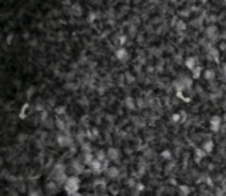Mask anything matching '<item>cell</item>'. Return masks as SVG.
I'll return each instance as SVG.
<instances>
[{
	"mask_svg": "<svg viewBox=\"0 0 226 196\" xmlns=\"http://www.w3.org/2000/svg\"><path fill=\"white\" fill-rule=\"evenodd\" d=\"M202 148H203V151H205L206 153H210L211 151H213V148H214V143L211 140H208V141H205V143L202 144Z\"/></svg>",
	"mask_w": 226,
	"mask_h": 196,
	"instance_id": "9",
	"label": "cell"
},
{
	"mask_svg": "<svg viewBox=\"0 0 226 196\" xmlns=\"http://www.w3.org/2000/svg\"><path fill=\"white\" fill-rule=\"evenodd\" d=\"M116 58L121 61L126 60V59H128V51H126L125 48H118V49L116 51Z\"/></svg>",
	"mask_w": 226,
	"mask_h": 196,
	"instance_id": "5",
	"label": "cell"
},
{
	"mask_svg": "<svg viewBox=\"0 0 226 196\" xmlns=\"http://www.w3.org/2000/svg\"><path fill=\"white\" fill-rule=\"evenodd\" d=\"M201 71H202V67H198V65H197V67L194 68L193 71H191V73H193V78H194V79H198L200 75H201Z\"/></svg>",
	"mask_w": 226,
	"mask_h": 196,
	"instance_id": "15",
	"label": "cell"
},
{
	"mask_svg": "<svg viewBox=\"0 0 226 196\" xmlns=\"http://www.w3.org/2000/svg\"><path fill=\"white\" fill-rule=\"evenodd\" d=\"M57 143L60 147H69L72 144V139L69 136H59L57 137Z\"/></svg>",
	"mask_w": 226,
	"mask_h": 196,
	"instance_id": "3",
	"label": "cell"
},
{
	"mask_svg": "<svg viewBox=\"0 0 226 196\" xmlns=\"http://www.w3.org/2000/svg\"><path fill=\"white\" fill-rule=\"evenodd\" d=\"M224 120H225V121H226V115H225V116H224Z\"/></svg>",
	"mask_w": 226,
	"mask_h": 196,
	"instance_id": "26",
	"label": "cell"
},
{
	"mask_svg": "<svg viewBox=\"0 0 226 196\" xmlns=\"http://www.w3.org/2000/svg\"><path fill=\"white\" fill-rule=\"evenodd\" d=\"M180 115H181V121H185V119H186V113L182 111V112H181Z\"/></svg>",
	"mask_w": 226,
	"mask_h": 196,
	"instance_id": "22",
	"label": "cell"
},
{
	"mask_svg": "<svg viewBox=\"0 0 226 196\" xmlns=\"http://www.w3.org/2000/svg\"><path fill=\"white\" fill-rule=\"evenodd\" d=\"M209 59H214L216 63H219V52L217 48H210L209 49Z\"/></svg>",
	"mask_w": 226,
	"mask_h": 196,
	"instance_id": "8",
	"label": "cell"
},
{
	"mask_svg": "<svg viewBox=\"0 0 226 196\" xmlns=\"http://www.w3.org/2000/svg\"><path fill=\"white\" fill-rule=\"evenodd\" d=\"M217 35H218V29H217L216 25H210V27H208V29H206V36H208L209 39L217 38Z\"/></svg>",
	"mask_w": 226,
	"mask_h": 196,
	"instance_id": "7",
	"label": "cell"
},
{
	"mask_svg": "<svg viewBox=\"0 0 226 196\" xmlns=\"http://www.w3.org/2000/svg\"><path fill=\"white\" fill-rule=\"evenodd\" d=\"M194 156H196V160L200 161V160H202V159L206 156V152L203 151V148H197L196 151H194Z\"/></svg>",
	"mask_w": 226,
	"mask_h": 196,
	"instance_id": "11",
	"label": "cell"
},
{
	"mask_svg": "<svg viewBox=\"0 0 226 196\" xmlns=\"http://www.w3.org/2000/svg\"><path fill=\"white\" fill-rule=\"evenodd\" d=\"M177 29H178V31H183V29H186V24H185V21H182V20L177 21Z\"/></svg>",
	"mask_w": 226,
	"mask_h": 196,
	"instance_id": "19",
	"label": "cell"
},
{
	"mask_svg": "<svg viewBox=\"0 0 226 196\" xmlns=\"http://www.w3.org/2000/svg\"><path fill=\"white\" fill-rule=\"evenodd\" d=\"M56 113H57V115L65 113V108H64V107H57V108H56Z\"/></svg>",
	"mask_w": 226,
	"mask_h": 196,
	"instance_id": "21",
	"label": "cell"
},
{
	"mask_svg": "<svg viewBox=\"0 0 226 196\" xmlns=\"http://www.w3.org/2000/svg\"><path fill=\"white\" fill-rule=\"evenodd\" d=\"M185 65H186V68H188V69L193 71L194 68L197 67V60H196V58H193V56H189V58L185 60Z\"/></svg>",
	"mask_w": 226,
	"mask_h": 196,
	"instance_id": "6",
	"label": "cell"
},
{
	"mask_svg": "<svg viewBox=\"0 0 226 196\" xmlns=\"http://www.w3.org/2000/svg\"><path fill=\"white\" fill-rule=\"evenodd\" d=\"M78 188H80V179L77 176H70L65 180L64 184V189L67 191V194H69L70 196H75V194H77Z\"/></svg>",
	"mask_w": 226,
	"mask_h": 196,
	"instance_id": "1",
	"label": "cell"
},
{
	"mask_svg": "<svg viewBox=\"0 0 226 196\" xmlns=\"http://www.w3.org/2000/svg\"><path fill=\"white\" fill-rule=\"evenodd\" d=\"M222 72H224L225 75H226V63L224 64V68H222Z\"/></svg>",
	"mask_w": 226,
	"mask_h": 196,
	"instance_id": "24",
	"label": "cell"
},
{
	"mask_svg": "<svg viewBox=\"0 0 226 196\" xmlns=\"http://www.w3.org/2000/svg\"><path fill=\"white\" fill-rule=\"evenodd\" d=\"M161 156H162L164 159H166V160H169V159H172V152L169 151V149H165V151L161 152Z\"/></svg>",
	"mask_w": 226,
	"mask_h": 196,
	"instance_id": "17",
	"label": "cell"
},
{
	"mask_svg": "<svg viewBox=\"0 0 226 196\" xmlns=\"http://www.w3.org/2000/svg\"><path fill=\"white\" fill-rule=\"evenodd\" d=\"M180 194L182 196H188L190 194V188H189L188 186H185V184H181L180 186Z\"/></svg>",
	"mask_w": 226,
	"mask_h": 196,
	"instance_id": "14",
	"label": "cell"
},
{
	"mask_svg": "<svg viewBox=\"0 0 226 196\" xmlns=\"http://www.w3.org/2000/svg\"><path fill=\"white\" fill-rule=\"evenodd\" d=\"M106 156H108L111 160H117L118 157V151L116 148H109L108 152H106Z\"/></svg>",
	"mask_w": 226,
	"mask_h": 196,
	"instance_id": "10",
	"label": "cell"
},
{
	"mask_svg": "<svg viewBox=\"0 0 226 196\" xmlns=\"http://www.w3.org/2000/svg\"><path fill=\"white\" fill-rule=\"evenodd\" d=\"M203 78H205L206 80H211V79L216 78V72H214L213 69H206L205 73H203Z\"/></svg>",
	"mask_w": 226,
	"mask_h": 196,
	"instance_id": "13",
	"label": "cell"
},
{
	"mask_svg": "<svg viewBox=\"0 0 226 196\" xmlns=\"http://www.w3.org/2000/svg\"><path fill=\"white\" fill-rule=\"evenodd\" d=\"M89 166L92 167V169H93L95 172H101V169L104 168V166H103V163H101V160H98L97 157H96V159H93V160H92V163H90Z\"/></svg>",
	"mask_w": 226,
	"mask_h": 196,
	"instance_id": "4",
	"label": "cell"
},
{
	"mask_svg": "<svg viewBox=\"0 0 226 196\" xmlns=\"http://www.w3.org/2000/svg\"><path fill=\"white\" fill-rule=\"evenodd\" d=\"M41 119H43V120H44V119H47V112H43V113H41Z\"/></svg>",
	"mask_w": 226,
	"mask_h": 196,
	"instance_id": "23",
	"label": "cell"
},
{
	"mask_svg": "<svg viewBox=\"0 0 226 196\" xmlns=\"http://www.w3.org/2000/svg\"><path fill=\"white\" fill-rule=\"evenodd\" d=\"M106 174H108L109 177H117V176H118V169H117V167H109L108 171H106Z\"/></svg>",
	"mask_w": 226,
	"mask_h": 196,
	"instance_id": "12",
	"label": "cell"
},
{
	"mask_svg": "<svg viewBox=\"0 0 226 196\" xmlns=\"http://www.w3.org/2000/svg\"><path fill=\"white\" fill-rule=\"evenodd\" d=\"M11 40H12V35H9V36H8V39H7V41H8V43H9Z\"/></svg>",
	"mask_w": 226,
	"mask_h": 196,
	"instance_id": "25",
	"label": "cell"
},
{
	"mask_svg": "<svg viewBox=\"0 0 226 196\" xmlns=\"http://www.w3.org/2000/svg\"><path fill=\"white\" fill-rule=\"evenodd\" d=\"M221 123H222V119L219 118L218 115H214L213 118L210 119V128L213 132H218L219 127H221Z\"/></svg>",
	"mask_w": 226,
	"mask_h": 196,
	"instance_id": "2",
	"label": "cell"
},
{
	"mask_svg": "<svg viewBox=\"0 0 226 196\" xmlns=\"http://www.w3.org/2000/svg\"><path fill=\"white\" fill-rule=\"evenodd\" d=\"M28 108H29V104H24V107H23V109H21V112H20V118H25L27 116V111Z\"/></svg>",
	"mask_w": 226,
	"mask_h": 196,
	"instance_id": "18",
	"label": "cell"
},
{
	"mask_svg": "<svg viewBox=\"0 0 226 196\" xmlns=\"http://www.w3.org/2000/svg\"><path fill=\"white\" fill-rule=\"evenodd\" d=\"M125 104H126V107H128L129 109H134V103H133V99L132 98H126Z\"/></svg>",
	"mask_w": 226,
	"mask_h": 196,
	"instance_id": "16",
	"label": "cell"
},
{
	"mask_svg": "<svg viewBox=\"0 0 226 196\" xmlns=\"http://www.w3.org/2000/svg\"><path fill=\"white\" fill-rule=\"evenodd\" d=\"M172 121H173V123H178V121H181V115L180 113H174V115L172 116Z\"/></svg>",
	"mask_w": 226,
	"mask_h": 196,
	"instance_id": "20",
	"label": "cell"
}]
</instances>
